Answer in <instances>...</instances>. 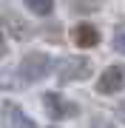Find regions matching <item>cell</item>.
I'll list each match as a JSON object with an SVG mask.
<instances>
[{"mask_svg":"<svg viewBox=\"0 0 125 128\" xmlns=\"http://www.w3.org/2000/svg\"><path fill=\"white\" fill-rule=\"evenodd\" d=\"M51 68H54V60L48 54H43V51H28V54L20 60V66H17V71H20V77H23L26 86L43 80L46 74H51Z\"/></svg>","mask_w":125,"mask_h":128,"instance_id":"1","label":"cell"},{"mask_svg":"<svg viewBox=\"0 0 125 128\" xmlns=\"http://www.w3.org/2000/svg\"><path fill=\"white\" fill-rule=\"evenodd\" d=\"M91 77V60L85 57H65L57 63V80L60 82H74Z\"/></svg>","mask_w":125,"mask_h":128,"instance_id":"2","label":"cell"},{"mask_svg":"<svg viewBox=\"0 0 125 128\" xmlns=\"http://www.w3.org/2000/svg\"><path fill=\"white\" fill-rule=\"evenodd\" d=\"M43 108H46V114L51 120H68V117H77V111H80L74 102L63 100L57 91H46L43 94Z\"/></svg>","mask_w":125,"mask_h":128,"instance_id":"3","label":"cell"},{"mask_svg":"<svg viewBox=\"0 0 125 128\" xmlns=\"http://www.w3.org/2000/svg\"><path fill=\"white\" fill-rule=\"evenodd\" d=\"M125 88V66H108L97 80V91L100 94H117Z\"/></svg>","mask_w":125,"mask_h":128,"instance_id":"4","label":"cell"},{"mask_svg":"<svg viewBox=\"0 0 125 128\" xmlns=\"http://www.w3.org/2000/svg\"><path fill=\"white\" fill-rule=\"evenodd\" d=\"M3 125L6 128H34V120L28 117L20 105L3 102Z\"/></svg>","mask_w":125,"mask_h":128,"instance_id":"5","label":"cell"},{"mask_svg":"<svg viewBox=\"0 0 125 128\" xmlns=\"http://www.w3.org/2000/svg\"><path fill=\"white\" fill-rule=\"evenodd\" d=\"M71 37H74V43H77L80 48H94V46L100 43V32H97L91 23H80V26H74Z\"/></svg>","mask_w":125,"mask_h":128,"instance_id":"6","label":"cell"},{"mask_svg":"<svg viewBox=\"0 0 125 128\" xmlns=\"http://www.w3.org/2000/svg\"><path fill=\"white\" fill-rule=\"evenodd\" d=\"M6 23H9V32H11L14 40H28L31 37V26L26 20H20L17 14H6Z\"/></svg>","mask_w":125,"mask_h":128,"instance_id":"7","label":"cell"},{"mask_svg":"<svg viewBox=\"0 0 125 128\" xmlns=\"http://www.w3.org/2000/svg\"><path fill=\"white\" fill-rule=\"evenodd\" d=\"M23 86L26 82H23L17 68H3L0 71V88H23Z\"/></svg>","mask_w":125,"mask_h":128,"instance_id":"8","label":"cell"},{"mask_svg":"<svg viewBox=\"0 0 125 128\" xmlns=\"http://www.w3.org/2000/svg\"><path fill=\"white\" fill-rule=\"evenodd\" d=\"M26 6H28V12L46 17V14H51V9H54V0H26Z\"/></svg>","mask_w":125,"mask_h":128,"instance_id":"9","label":"cell"},{"mask_svg":"<svg viewBox=\"0 0 125 128\" xmlns=\"http://www.w3.org/2000/svg\"><path fill=\"white\" fill-rule=\"evenodd\" d=\"M74 9L77 12H94V9H100V0H74Z\"/></svg>","mask_w":125,"mask_h":128,"instance_id":"10","label":"cell"},{"mask_svg":"<svg viewBox=\"0 0 125 128\" xmlns=\"http://www.w3.org/2000/svg\"><path fill=\"white\" fill-rule=\"evenodd\" d=\"M114 51L125 54V34H117V37H114Z\"/></svg>","mask_w":125,"mask_h":128,"instance_id":"11","label":"cell"},{"mask_svg":"<svg viewBox=\"0 0 125 128\" xmlns=\"http://www.w3.org/2000/svg\"><path fill=\"white\" fill-rule=\"evenodd\" d=\"M91 128H114V122H108V120H94Z\"/></svg>","mask_w":125,"mask_h":128,"instance_id":"12","label":"cell"},{"mask_svg":"<svg viewBox=\"0 0 125 128\" xmlns=\"http://www.w3.org/2000/svg\"><path fill=\"white\" fill-rule=\"evenodd\" d=\"M6 51H9V48H6V37H3V32H0V57H3Z\"/></svg>","mask_w":125,"mask_h":128,"instance_id":"13","label":"cell"},{"mask_svg":"<svg viewBox=\"0 0 125 128\" xmlns=\"http://www.w3.org/2000/svg\"><path fill=\"white\" fill-rule=\"evenodd\" d=\"M117 117H120L122 122H125V100H122V105H120V108H117Z\"/></svg>","mask_w":125,"mask_h":128,"instance_id":"14","label":"cell"}]
</instances>
